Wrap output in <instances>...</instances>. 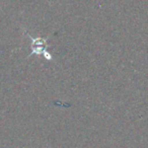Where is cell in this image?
<instances>
[{
    "mask_svg": "<svg viewBox=\"0 0 148 148\" xmlns=\"http://www.w3.org/2000/svg\"><path fill=\"white\" fill-rule=\"evenodd\" d=\"M46 40L44 39H33V53L36 54H42V55H45L46 57L49 60H51V56H49V54L47 53V50H46Z\"/></svg>",
    "mask_w": 148,
    "mask_h": 148,
    "instance_id": "1",
    "label": "cell"
}]
</instances>
